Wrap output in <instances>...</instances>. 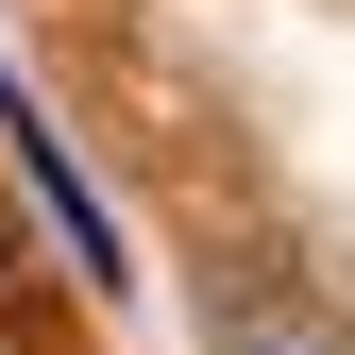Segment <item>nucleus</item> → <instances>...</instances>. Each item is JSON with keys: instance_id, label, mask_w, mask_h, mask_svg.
I'll list each match as a JSON object with an SVG mask.
<instances>
[{"instance_id": "obj_1", "label": "nucleus", "mask_w": 355, "mask_h": 355, "mask_svg": "<svg viewBox=\"0 0 355 355\" xmlns=\"http://www.w3.org/2000/svg\"><path fill=\"white\" fill-rule=\"evenodd\" d=\"M203 355H355V322L288 271H220L203 288Z\"/></svg>"}]
</instances>
